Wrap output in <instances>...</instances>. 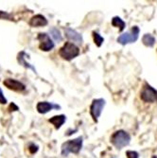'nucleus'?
Returning <instances> with one entry per match:
<instances>
[{
  "mask_svg": "<svg viewBox=\"0 0 157 158\" xmlns=\"http://www.w3.org/2000/svg\"><path fill=\"white\" fill-rule=\"evenodd\" d=\"M112 25L114 27H119V31H122L126 25H125V22L118 16H115V17H113L112 19Z\"/></svg>",
  "mask_w": 157,
  "mask_h": 158,
  "instance_id": "nucleus-16",
  "label": "nucleus"
},
{
  "mask_svg": "<svg viewBox=\"0 0 157 158\" xmlns=\"http://www.w3.org/2000/svg\"><path fill=\"white\" fill-rule=\"evenodd\" d=\"M7 102H8V100L5 98L1 87H0V104H7Z\"/></svg>",
  "mask_w": 157,
  "mask_h": 158,
  "instance_id": "nucleus-21",
  "label": "nucleus"
},
{
  "mask_svg": "<svg viewBox=\"0 0 157 158\" xmlns=\"http://www.w3.org/2000/svg\"><path fill=\"white\" fill-rule=\"evenodd\" d=\"M65 121H66V117L64 114H58V116H54L48 119V122H50L55 127L56 130H59Z\"/></svg>",
  "mask_w": 157,
  "mask_h": 158,
  "instance_id": "nucleus-12",
  "label": "nucleus"
},
{
  "mask_svg": "<svg viewBox=\"0 0 157 158\" xmlns=\"http://www.w3.org/2000/svg\"><path fill=\"white\" fill-rule=\"evenodd\" d=\"M59 55L64 60L71 61L80 55V48L72 42H66L60 48Z\"/></svg>",
  "mask_w": 157,
  "mask_h": 158,
  "instance_id": "nucleus-2",
  "label": "nucleus"
},
{
  "mask_svg": "<svg viewBox=\"0 0 157 158\" xmlns=\"http://www.w3.org/2000/svg\"><path fill=\"white\" fill-rule=\"evenodd\" d=\"M64 33H65V36L68 40L72 41L73 43H76L78 45H81L82 42H83V38H82V35L81 33H79L78 31H76L75 30L71 27H65L64 28Z\"/></svg>",
  "mask_w": 157,
  "mask_h": 158,
  "instance_id": "nucleus-10",
  "label": "nucleus"
},
{
  "mask_svg": "<svg viewBox=\"0 0 157 158\" xmlns=\"http://www.w3.org/2000/svg\"><path fill=\"white\" fill-rule=\"evenodd\" d=\"M38 150H39V147L36 144H34V143H31V144L28 145V152H30L31 154L36 153L38 152Z\"/></svg>",
  "mask_w": 157,
  "mask_h": 158,
  "instance_id": "nucleus-19",
  "label": "nucleus"
},
{
  "mask_svg": "<svg viewBox=\"0 0 157 158\" xmlns=\"http://www.w3.org/2000/svg\"><path fill=\"white\" fill-rule=\"evenodd\" d=\"M19 110V107L14 103V102H11L9 106V111L10 112H15V111H18Z\"/></svg>",
  "mask_w": 157,
  "mask_h": 158,
  "instance_id": "nucleus-22",
  "label": "nucleus"
},
{
  "mask_svg": "<svg viewBox=\"0 0 157 158\" xmlns=\"http://www.w3.org/2000/svg\"><path fill=\"white\" fill-rule=\"evenodd\" d=\"M82 143H83L82 136H79L75 139L65 141L62 145V155L67 156L71 152L78 154L82 148Z\"/></svg>",
  "mask_w": 157,
  "mask_h": 158,
  "instance_id": "nucleus-1",
  "label": "nucleus"
},
{
  "mask_svg": "<svg viewBox=\"0 0 157 158\" xmlns=\"http://www.w3.org/2000/svg\"><path fill=\"white\" fill-rule=\"evenodd\" d=\"M53 109H57V110L61 109V106L58 104H54L52 102H39L36 105L37 112L42 114H45Z\"/></svg>",
  "mask_w": 157,
  "mask_h": 158,
  "instance_id": "nucleus-9",
  "label": "nucleus"
},
{
  "mask_svg": "<svg viewBox=\"0 0 157 158\" xmlns=\"http://www.w3.org/2000/svg\"><path fill=\"white\" fill-rule=\"evenodd\" d=\"M0 19L12 21V20H13V16H12V14H11V13H9V12L3 11V10H0Z\"/></svg>",
  "mask_w": 157,
  "mask_h": 158,
  "instance_id": "nucleus-18",
  "label": "nucleus"
},
{
  "mask_svg": "<svg viewBox=\"0 0 157 158\" xmlns=\"http://www.w3.org/2000/svg\"><path fill=\"white\" fill-rule=\"evenodd\" d=\"M140 98L144 102H157V90L148 83H145L140 93Z\"/></svg>",
  "mask_w": 157,
  "mask_h": 158,
  "instance_id": "nucleus-5",
  "label": "nucleus"
},
{
  "mask_svg": "<svg viewBox=\"0 0 157 158\" xmlns=\"http://www.w3.org/2000/svg\"><path fill=\"white\" fill-rule=\"evenodd\" d=\"M139 32H140L139 27L137 26H134V27H132V30L130 31L125 32V33L121 34L120 36H118V42L122 46L132 44V43H134L137 41V39L139 37Z\"/></svg>",
  "mask_w": 157,
  "mask_h": 158,
  "instance_id": "nucleus-4",
  "label": "nucleus"
},
{
  "mask_svg": "<svg viewBox=\"0 0 157 158\" xmlns=\"http://www.w3.org/2000/svg\"><path fill=\"white\" fill-rule=\"evenodd\" d=\"M26 56H27V53L25 51H20L17 55V62L20 65H23L24 67L27 68V69H31L34 73H36V69L33 65H31V64H28L27 61H26Z\"/></svg>",
  "mask_w": 157,
  "mask_h": 158,
  "instance_id": "nucleus-13",
  "label": "nucleus"
},
{
  "mask_svg": "<svg viewBox=\"0 0 157 158\" xmlns=\"http://www.w3.org/2000/svg\"><path fill=\"white\" fill-rule=\"evenodd\" d=\"M37 40L39 41V48L42 51L48 52L52 50L55 47L54 42L51 40L50 36L46 32H40L38 33Z\"/></svg>",
  "mask_w": 157,
  "mask_h": 158,
  "instance_id": "nucleus-6",
  "label": "nucleus"
},
{
  "mask_svg": "<svg viewBox=\"0 0 157 158\" xmlns=\"http://www.w3.org/2000/svg\"><path fill=\"white\" fill-rule=\"evenodd\" d=\"M155 37L150 33H146L142 37V43L148 48H152L155 44Z\"/></svg>",
  "mask_w": 157,
  "mask_h": 158,
  "instance_id": "nucleus-14",
  "label": "nucleus"
},
{
  "mask_svg": "<svg viewBox=\"0 0 157 158\" xmlns=\"http://www.w3.org/2000/svg\"><path fill=\"white\" fill-rule=\"evenodd\" d=\"M3 84L5 85V87H7L10 90H12L14 92H24L26 90V85L21 82L20 81H17L15 79L11 78H7L3 81Z\"/></svg>",
  "mask_w": 157,
  "mask_h": 158,
  "instance_id": "nucleus-8",
  "label": "nucleus"
},
{
  "mask_svg": "<svg viewBox=\"0 0 157 158\" xmlns=\"http://www.w3.org/2000/svg\"><path fill=\"white\" fill-rule=\"evenodd\" d=\"M93 38H94V42L97 47H101V45L103 44L104 42V38L99 34L98 32L97 31H93Z\"/></svg>",
  "mask_w": 157,
  "mask_h": 158,
  "instance_id": "nucleus-17",
  "label": "nucleus"
},
{
  "mask_svg": "<svg viewBox=\"0 0 157 158\" xmlns=\"http://www.w3.org/2000/svg\"><path fill=\"white\" fill-rule=\"evenodd\" d=\"M49 34H50V36L56 42H61V41H63V36L61 34V31L57 27H52L49 28Z\"/></svg>",
  "mask_w": 157,
  "mask_h": 158,
  "instance_id": "nucleus-15",
  "label": "nucleus"
},
{
  "mask_svg": "<svg viewBox=\"0 0 157 158\" xmlns=\"http://www.w3.org/2000/svg\"><path fill=\"white\" fill-rule=\"evenodd\" d=\"M112 144L118 149H122L128 146L131 142V135L123 130H118L115 132L111 136Z\"/></svg>",
  "mask_w": 157,
  "mask_h": 158,
  "instance_id": "nucleus-3",
  "label": "nucleus"
},
{
  "mask_svg": "<svg viewBox=\"0 0 157 158\" xmlns=\"http://www.w3.org/2000/svg\"><path fill=\"white\" fill-rule=\"evenodd\" d=\"M105 104H106V102L103 98H95L92 102V104L90 106V114H91L94 121L97 122L98 118L101 117V112H102Z\"/></svg>",
  "mask_w": 157,
  "mask_h": 158,
  "instance_id": "nucleus-7",
  "label": "nucleus"
},
{
  "mask_svg": "<svg viewBox=\"0 0 157 158\" xmlns=\"http://www.w3.org/2000/svg\"><path fill=\"white\" fill-rule=\"evenodd\" d=\"M151 158H157V157H156L155 155H152V157H151Z\"/></svg>",
  "mask_w": 157,
  "mask_h": 158,
  "instance_id": "nucleus-23",
  "label": "nucleus"
},
{
  "mask_svg": "<svg viewBox=\"0 0 157 158\" xmlns=\"http://www.w3.org/2000/svg\"><path fill=\"white\" fill-rule=\"evenodd\" d=\"M126 155H127V158H138L139 157L138 152L135 151H127Z\"/></svg>",
  "mask_w": 157,
  "mask_h": 158,
  "instance_id": "nucleus-20",
  "label": "nucleus"
},
{
  "mask_svg": "<svg viewBox=\"0 0 157 158\" xmlns=\"http://www.w3.org/2000/svg\"><path fill=\"white\" fill-rule=\"evenodd\" d=\"M48 19L42 15V14H36V15L32 16L28 22V25L32 27H45L48 25Z\"/></svg>",
  "mask_w": 157,
  "mask_h": 158,
  "instance_id": "nucleus-11",
  "label": "nucleus"
}]
</instances>
